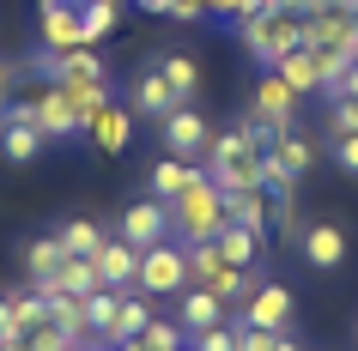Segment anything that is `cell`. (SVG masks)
<instances>
[{
  "instance_id": "obj_39",
  "label": "cell",
  "mask_w": 358,
  "mask_h": 351,
  "mask_svg": "<svg viewBox=\"0 0 358 351\" xmlns=\"http://www.w3.org/2000/svg\"><path fill=\"white\" fill-rule=\"evenodd\" d=\"M164 19H176V24H194V19H207V0H170V13Z\"/></svg>"
},
{
  "instance_id": "obj_24",
  "label": "cell",
  "mask_w": 358,
  "mask_h": 351,
  "mask_svg": "<svg viewBox=\"0 0 358 351\" xmlns=\"http://www.w3.org/2000/svg\"><path fill=\"white\" fill-rule=\"evenodd\" d=\"M55 237H61V248H67V255H97V248L110 242V230H103V224H92V218H67Z\"/></svg>"
},
{
  "instance_id": "obj_34",
  "label": "cell",
  "mask_w": 358,
  "mask_h": 351,
  "mask_svg": "<svg viewBox=\"0 0 358 351\" xmlns=\"http://www.w3.org/2000/svg\"><path fill=\"white\" fill-rule=\"evenodd\" d=\"M24 339H31V351H67V345H73V333H67V327H55V321H43V327H31Z\"/></svg>"
},
{
  "instance_id": "obj_32",
  "label": "cell",
  "mask_w": 358,
  "mask_h": 351,
  "mask_svg": "<svg viewBox=\"0 0 358 351\" xmlns=\"http://www.w3.org/2000/svg\"><path fill=\"white\" fill-rule=\"evenodd\" d=\"M79 6H85V37H110L115 31V13H122V0H79Z\"/></svg>"
},
{
  "instance_id": "obj_3",
  "label": "cell",
  "mask_w": 358,
  "mask_h": 351,
  "mask_svg": "<svg viewBox=\"0 0 358 351\" xmlns=\"http://www.w3.org/2000/svg\"><path fill=\"white\" fill-rule=\"evenodd\" d=\"M189 285H207L213 297H225V303H243L249 285H255V267H231L219 237L213 242H189Z\"/></svg>"
},
{
  "instance_id": "obj_47",
  "label": "cell",
  "mask_w": 358,
  "mask_h": 351,
  "mask_svg": "<svg viewBox=\"0 0 358 351\" xmlns=\"http://www.w3.org/2000/svg\"><path fill=\"white\" fill-rule=\"evenodd\" d=\"M0 103H6V67H0Z\"/></svg>"
},
{
  "instance_id": "obj_20",
  "label": "cell",
  "mask_w": 358,
  "mask_h": 351,
  "mask_svg": "<svg viewBox=\"0 0 358 351\" xmlns=\"http://www.w3.org/2000/svg\"><path fill=\"white\" fill-rule=\"evenodd\" d=\"M273 73H280V79H285V85H292L298 97L322 91V55L310 49V43H298V49H292V55H285L280 67H273Z\"/></svg>"
},
{
  "instance_id": "obj_19",
  "label": "cell",
  "mask_w": 358,
  "mask_h": 351,
  "mask_svg": "<svg viewBox=\"0 0 358 351\" xmlns=\"http://www.w3.org/2000/svg\"><path fill=\"white\" fill-rule=\"evenodd\" d=\"M194 176H207V170H194L189 158H170V151H164V158L152 164V176H146V182H152V200H164V206L182 200V188H189Z\"/></svg>"
},
{
  "instance_id": "obj_35",
  "label": "cell",
  "mask_w": 358,
  "mask_h": 351,
  "mask_svg": "<svg viewBox=\"0 0 358 351\" xmlns=\"http://www.w3.org/2000/svg\"><path fill=\"white\" fill-rule=\"evenodd\" d=\"M328 121L334 133H358V97H328Z\"/></svg>"
},
{
  "instance_id": "obj_31",
  "label": "cell",
  "mask_w": 358,
  "mask_h": 351,
  "mask_svg": "<svg viewBox=\"0 0 358 351\" xmlns=\"http://www.w3.org/2000/svg\"><path fill=\"white\" fill-rule=\"evenodd\" d=\"M61 91H67V103H73V115L85 121V115L97 110V103H110V85H85V79H55Z\"/></svg>"
},
{
  "instance_id": "obj_22",
  "label": "cell",
  "mask_w": 358,
  "mask_h": 351,
  "mask_svg": "<svg viewBox=\"0 0 358 351\" xmlns=\"http://www.w3.org/2000/svg\"><path fill=\"white\" fill-rule=\"evenodd\" d=\"M152 321V297L146 291H122V309H115V327L103 339H140V327Z\"/></svg>"
},
{
  "instance_id": "obj_42",
  "label": "cell",
  "mask_w": 358,
  "mask_h": 351,
  "mask_svg": "<svg viewBox=\"0 0 358 351\" xmlns=\"http://www.w3.org/2000/svg\"><path fill=\"white\" fill-rule=\"evenodd\" d=\"M285 13H298V19H310V13H322V0H285Z\"/></svg>"
},
{
  "instance_id": "obj_26",
  "label": "cell",
  "mask_w": 358,
  "mask_h": 351,
  "mask_svg": "<svg viewBox=\"0 0 358 351\" xmlns=\"http://www.w3.org/2000/svg\"><path fill=\"white\" fill-rule=\"evenodd\" d=\"M115 309H122V291H110V285H97L85 297V327H92V339H103L115 327Z\"/></svg>"
},
{
  "instance_id": "obj_33",
  "label": "cell",
  "mask_w": 358,
  "mask_h": 351,
  "mask_svg": "<svg viewBox=\"0 0 358 351\" xmlns=\"http://www.w3.org/2000/svg\"><path fill=\"white\" fill-rule=\"evenodd\" d=\"M189 351H237V327H231V321H219V327L189 333Z\"/></svg>"
},
{
  "instance_id": "obj_8",
  "label": "cell",
  "mask_w": 358,
  "mask_h": 351,
  "mask_svg": "<svg viewBox=\"0 0 358 351\" xmlns=\"http://www.w3.org/2000/svg\"><path fill=\"white\" fill-rule=\"evenodd\" d=\"M292 115H298V91H292V85H285V79L267 67L262 85H255V103H249V121H255V128L273 140L280 128H292Z\"/></svg>"
},
{
  "instance_id": "obj_28",
  "label": "cell",
  "mask_w": 358,
  "mask_h": 351,
  "mask_svg": "<svg viewBox=\"0 0 358 351\" xmlns=\"http://www.w3.org/2000/svg\"><path fill=\"white\" fill-rule=\"evenodd\" d=\"M61 260H67L61 237H37V242H24V273H31V278H49Z\"/></svg>"
},
{
  "instance_id": "obj_29",
  "label": "cell",
  "mask_w": 358,
  "mask_h": 351,
  "mask_svg": "<svg viewBox=\"0 0 358 351\" xmlns=\"http://www.w3.org/2000/svg\"><path fill=\"white\" fill-rule=\"evenodd\" d=\"M182 321H164V315H152L146 327H140V351H182Z\"/></svg>"
},
{
  "instance_id": "obj_30",
  "label": "cell",
  "mask_w": 358,
  "mask_h": 351,
  "mask_svg": "<svg viewBox=\"0 0 358 351\" xmlns=\"http://www.w3.org/2000/svg\"><path fill=\"white\" fill-rule=\"evenodd\" d=\"M6 303H13V321H19V333H31V327H43V321H49V303H43L37 285H31V291H13Z\"/></svg>"
},
{
  "instance_id": "obj_1",
  "label": "cell",
  "mask_w": 358,
  "mask_h": 351,
  "mask_svg": "<svg viewBox=\"0 0 358 351\" xmlns=\"http://www.w3.org/2000/svg\"><path fill=\"white\" fill-rule=\"evenodd\" d=\"M231 224V206H225V194L213 188V176H194L189 188H182V200H170V237L182 242H213L219 230Z\"/></svg>"
},
{
  "instance_id": "obj_13",
  "label": "cell",
  "mask_w": 358,
  "mask_h": 351,
  "mask_svg": "<svg viewBox=\"0 0 358 351\" xmlns=\"http://www.w3.org/2000/svg\"><path fill=\"white\" fill-rule=\"evenodd\" d=\"M298 248H303V260H310V267H316V273H334V267H346V230H340V224H310V230H303L298 237Z\"/></svg>"
},
{
  "instance_id": "obj_45",
  "label": "cell",
  "mask_w": 358,
  "mask_h": 351,
  "mask_svg": "<svg viewBox=\"0 0 358 351\" xmlns=\"http://www.w3.org/2000/svg\"><path fill=\"white\" fill-rule=\"evenodd\" d=\"M0 351H31V339H24V333H19V339H6V345H0Z\"/></svg>"
},
{
  "instance_id": "obj_36",
  "label": "cell",
  "mask_w": 358,
  "mask_h": 351,
  "mask_svg": "<svg viewBox=\"0 0 358 351\" xmlns=\"http://www.w3.org/2000/svg\"><path fill=\"white\" fill-rule=\"evenodd\" d=\"M249 13H255V0H207V19H219V24H237Z\"/></svg>"
},
{
  "instance_id": "obj_25",
  "label": "cell",
  "mask_w": 358,
  "mask_h": 351,
  "mask_svg": "<svg viewBox=\"0 0 358 351\" xmlns=\"http://www.w3.org/2000/svg\"><path fill=\"white\" fill-rule=\"evenodd\" d=\"M49 303V321L55 327H67L73 339H92V327H85V297H67V291H49L43 297Z\"/></svg>"
},
{
  "instance_id": "obj_43",
  "label": "cell",
  "mask_w": 358,
  "mask_h": 351,
  "mask_svg": "<svg viewBox=\"0 0 358 351\" xmlns=\"http://www.w3.org/2000/svg\"><path fill=\"white\" fill-rule=\"evenodd\" d=\"M322 6H334V13H358V0H322Z\"/></svg>"
},
{
  "instance_id": "obj_16",
  "label": "cell",
  "mask_w": 358,
  "mask_h": 351,
  "mask_svg": "<svg viewBox=\"0 0 358 351\" xmlns=\"http://www.w3.org/2000/svg\"><path fill=\"white\" fill-rule=\"evenodd\" d=\"M43 79H85V85H110V67L92 55V49H67V55H43L37 61Z\"/></svg>"
},
{
  "instance_id": "obj_44",
  "label": "cell",
  "mask_w": 358,
  "mask_h": 351,
  "mask_svg": "<svg viewBox=\"0 0 358 351\" xmlns=\"http://www.w3.org/2000/svg\"><path fill=\"white\" fill-rule=\"evenodd\" d=\"M273 351H298V339H292V333H280V339H273Z\"/></svg>"
},
{
  "instance_id": "obj_5",
  "label": "cell",
  "mask_w": 358,
  "mask_h": 351,
  "mask_svg": "<svg viewBox=\"0 0 358 351\" xmlns=\"http://www.w3.org/2000/svg\"><path fill=\"white\" fill-rule=\"evenodd\" d=\"M37 43H43V55L92 49V37H85V6H79V0H43V13H37Z\"/></svg>"
},
{
  "instance_id": "obj_21",
  "label": "cell",
  "mask_w": 358,
  "mask_h": 351,
  "mask_svg": "<svg viewBox=\"0 0 358 351\" xmlns=\"http://www.w3.org/2000/svg\"><path fill=\"white\" fill-rule=\"evenodd\" d=\"M225 206H231V224H249V230L273 224V194L267 188H237V194H225Z\"/></svg>"
},
{
  "instance_id": "obj_46",
  "label": "cell",
  "mask_w": 358,
  "mask_h": 351,
  "mask_svg": "<svg viewBox=\"0 0 358 351\" xmlns=\"http://www.w3.org/2000/svg\"><path fill=\"white\" fill-rule=\"evenodd\" d=\"M67 351H97V339H73V345H67Z\"/></svg>"
},
{
  "instance_id": "obj_38",
  "label": "cell",
  "mask_w": 358,
  "mask_h": 351,
  "mask_svg": "<svg viewBox=\"0 0 358 351\" xmlns=\"http://www.w3.org/2000/svg\"><path fill=\"white\" fill-rule=\"evenodd\" d=\"M334 164L346 170V176H358V133H340L334 140Z\"/></svg>"
},
{
  "instance_id": "obj_14",
  "label": "cell",
  "mask_w": 358,
  "mask_h": 351,
  "mask_svg": "<svg viewBox=\"0 0 358 351\" xmlns=\"http://www.w3.org/2000/svg\"><path fill=\"white\" fill-rule=\"evenodd\" d=\"M267 158H273V164H280L292 182L316 170V146H310V133H298V121H292V128H280L273 140H267Z\"/></svg>"
},
{
  "instance_id": "obj_10",
  "label": "cell",
  "mask_w": 358,
  "mask_h": 351,
  "mask_svg": "<svg viewBox=\"0 0 358 351\" xmlns=\"http://www.w3.org/2000/svg\"><path fill=\"white\" fill-rule=\"evenodd\" d=\"M115 237H128L134 248H152V242H164L170 237V206L164 200H128L122 206V224H115Z\"/></svg>"
},
{
  "instance_id": "obj_41",
  "label": "cell",
  "mask_w": 358,
  "mask_h": 351,
  "mask_svg": "<svg viewBox=\"0 0 358 351\" xmlns=\"http://www.w3.org/2000/svg\"><path fill=\"white\" fill-rule=\"evenodd\" d=\"M328 97H358V61H352V67H346V73H340V85H334V91H328Z\"/></svg>"
},
{
  "instance_id": "obj_7",
  "label": "cell",
  "mask_w": 358,
  "mask_h": 351,
  "mask_svg": "<svg viewBox=\"0 0 358 351\" xmlns=\"http://www.w3.org/2000/svg\"><path fill=\"white\" fill-rule=\"evenodd\" d=\"M31 121L43 128V140H85V121L73 115V103H67V91L55 79H43L31 91Z\"/></svg>"
},
{
  "instance_id": "obj_9",
  "label": "cell",
  "mask_w": 358,
  "mask_h": 351,
  "mask_svg": "<svg viewBox=\"0 0 358 351\" xmlns=\"http://www.w3.org/2000/svg\"><path fill=\"white\" fill-rule=\"evenodd\" d=\"M158 140H164L170 158H201V151L213 146V128L194 115V103H176V110L158 121Z\"/></svg>"
},
{
  "instance_id": "obj_18",
  "label": "cell",
  "mask_w": 358,
  "mask_h": 351,
  "mask_svg": "<svg viewBox=\"0 0 358 351\" xmlns=\"http://www.w3.org/2000/svg\"><path fill=\"white\" fill-rule=\"evenodd\" d=\"M43 146H49V140H43L37 121H6V115H0V158H6V164H37Z\"/></svg>"
},
{
  "instance_id": "obj_27",
  "label": "cell",
  "mask_w": 358,
  "mask_h": 351,
  "mask_svg": "<svg viewBox=\"0 0 358 351\" xmlns=\"http://www.w3.org/2000/svg\"><path fill=\"white\" fill-rule=\"evenodd\" d=\"M158 73L170 79V91L182 97V103H189V97L201 91V67H194V61L182 55V49H176V55H164V61H158Z\"/></svg>"
},
{
  "instance_id": "obj_6",
  "label": "cell",
  "mask_w": 358,
  "mask_h": 351,
  "mask_svg": "<svg viewBox=\"0 0 358 351\" xmlns=\"http://www.w3.org/2000/svg\"><path fill=\"white\" fill-rule=\"evenodd\" d=\"M292 315H298V297L285 291L280 278H255V285H249V297H243V327H273V333H285V327H292Z\"/></svg>"
},
{
  "instance_id": "obj_17",
  "label": "cell",
  "mask_w": 358,
  "mask_h": 351,
  "mask_svg": "<svg viewBox=\"0 0 358 351\" xmlns=\"http://www.w3.org/2000/svg\"><path fill=\"white\" fill-rule=\"evenodd\" d=\"M176 103H182V97L170 91V79L158 73V67H152V73H140V79H134V103H128L134 115H146V121H164V115L176 110Z\"/></svg>"
},
{
  "instance_id": "obj_23",
  "label": "cell",
  "mask_w": 358,
  "mask_h": 351,
  "mask_svg": "<svg viewBox=\"0 0 358 351\" xmlns=\"http://www.w3.org/2000/svg\"><path fill=\"white\" fill-rule=\"evenodd\" d=\"M219 248H225L231 267H255V260H262V230H249V224H225V230H219Z\"/></svg>"
},
{
  "instance_id": "obj_12",
  "label": "cell",
  "mask_w": 358,
  "mask_h": 351,
  "mask_svg": "<svg viewBox=\"0 0 358 351\" xmlns=\"http://www.w3.org/2000/svg\"><path fill=\"white\" fill-rule=\"evenodd\" d=\"M128 133H134V110H128V103H115V97L85 115V140H92L97 151H122V146H128Z\"/></svg>"
},
{
  "instance_id": "obj_15",
  "label": "cell",
  "mask_w": 358,
  "mask_h": 351,
  "mask_svg": "<svg viewBox=\"0 0 358 351\" xmlns=\"http://www.w3.org/2000/svg\"><path fill=\"white\" fill-rule=\"evenodd\" d=\"M225 297H213L207 285H182V291H176V321H182V327L189 333H201V327H219V321H225Z\"/></svg>"
},
{
  "instance_id": "obj_37",
  "label": "cell",
  "mask_w": 358,
  "mask_h": 351,
  "mask_svg": "<svg viewBox=\"0 0 358 351\" xmlns=\"http://www.w3.org/2000/svg\"><path fill=\"white\" fill-rule=\"evenodd\" d=\"M273 339H280L273 327H243L237 321V351H273Z\"/></svg>"
},
{
  "instance_id": "obj_2",
  "label": "cell",
  "mask_w": 358,
  "mask_h": 351,
  "mask_svg": "<svg viewBox=\"0 0 358 351\" xmlns=\"http://www.w3.org/2000/svg\"><path fill=\"white\" fill-rule=\"evenodd\" d=\"M237 37H243V49L262 61V67H280V61L303 43V19L298 13H249V19H237Z\"/></svg>"
},
{
  "instance_id": "obj_4",
  "label": "cell",
  "mask_w": 358,
  "mask_h": 351,
  "mask_svg": "<svg viewBox=\"0 0 358 351\" xmlns=\"http://www.w3.org/2000/svg\"><path fill=\"white\" fill-rule=\"evenodd\" d=\"M189 285V248L182 242H152V248H140V278H134V291L146 297H176Z\"/></svg>"
},
{
  "instance_id": "obj_11",
  "label": "cell",
  "mask_w": 358,
  "mask_h": 351,
  "mask_svg": "<svg viewBox=\"0 0 358 351\" xmlns=\"http://www.w3.org/2000/svg\"><path fill=\"white\" fill-rule=\"evenodd\" d=\"M92 267H97V285H110V291H134V278H140V248H134L128 237H110L92 255Z\"/></svg>"
},
{
  "instance_id": "obj_40",
  "label": "cell",
  "mask_w": 358,
  "mask_h": 351,
  "mask_svg": "<svg viewBox=\"0 0 358 351\" xmlns=\"http://www.w3.org/2000/svg\"><path fill=\"white\" fill-rule=\"evenodd\" d=\"M6 339H19V321H13V303L0 297V345H6Z\"/></svg>"
}]
</instances>
